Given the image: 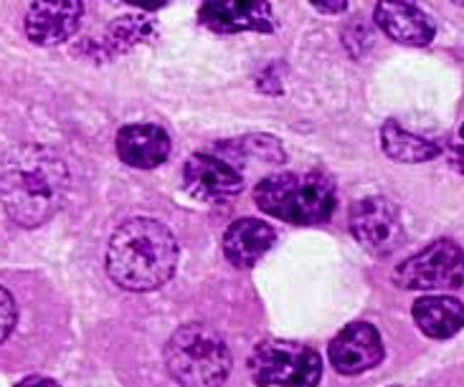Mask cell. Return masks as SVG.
<instances>
[{"instance_id":"6da1fadb","label":"cell","mask_w":464,"mask_h":387,"mask_svg":"<svg viewBox=\"0 0 464 387\" xmlns=\"http://www.w3.org/2000/svg\"><path fill=\"white\" fill-rule=\"evenodd\" d=\"M69 167L51 147L18 145L0 157V205L13 223L38 228L62 211Z\"/></svg>"},{"instance_id":"7a4b0ae2","label":"cell","mask_w":464,"mask_h":387,"mask_svg":"<svg viewBox=\"0 0 464 387\" xmlns=\"http://www.w3.org/2000/svg\"><path fill=\"white\" fill-rule=\"evenodd\" d=\"M104 266L114 284L127 291L160 288L176 274L178 241L173 231L155 218H127L114 228Z\"/></svg>"},{"instance_id":"3957f363","label":"cell","mask_w":464,"mask_h":387,"mask_svg":"<svg viewBox=\"0 0 464 387\" xmlns=\"http://www.w3.org/2000/svg\"><path fill=\"white\" fill-rule=\"evenodd\" d=\"M254 203L285 223H325L335 211V183L323 173H276L254 188Z\"/></svg>"},{"instance_id":"277c9868","label":"cell","mask_w":464,"mask_h":387,"mask_svg":"<svg viewBox=\"0 0 464 387\" xmlns=\"http://www.w3.org/2000/svg\"><path fill=\"white\" fill-rule=\"evenodd\" d=\"M165 367L180 387H221L231 373V352L208 325H183L165 345Z\"/></svg>"},{"instance_id":"5b68a950","label":"cell","mask_w":464,"mask_h":387,"mask_svg":"<svg viewBox=\"0 0 464 387\" xmlns=\"http://www.w3.org/2000/svg\"><path fill=\"white\" fill-rule=\"evenodd\" d=\"M251 380L256 385L275 387H317L323 377L320 354L302 342L292 339H264L246 360Z\"/></svg>"},{"instance_id":"8992f818","label":"cell","mask_w":464,"mask_h":387,"mask_svg":"<svg viewBox=\"0 0 464 387\" xmlns=\"http://www.w3.org/2000/svg\"><path fill=\"white\" fill-rule=\"evenodd\" d=\"M393 284L409 291H452L464 287V249L440 238L393 271Z\"/></svg>"},{"instance_id":"52a82bcc","label":"cell","mask_w":464,"mask_h":387,"mask_svg":"<svg viewBox=\"0 0 464 387\" xmlns=\"http://www.w3.org/2000/svg\"><path fill=\"white\" fill-rule=\"evenodd\" d=\"M348 225L353 238L373 256H389L403 243L401 212L383 195L355 200Z\"/></svg>"},{"instance_id":"ba28073f","label":"cell","mask_w":464,"mask_h":387,"mask_svg":"<svg viewBox=\"0 0 464 387\" xmlns=\"http://www.w3.org/2000/svg\"><path fill=\"white\" fill-rule=\"evenodd\" d=\"M327 354H330V364L340 375H361L383 363L386 350L376 326L368 322H353L333 337Z\"/></svg>"},{"instance_id":"9c48e42d","label":"cell","mask_w":464,"mask_h":387,"mask_svg":"<svg viewBox=\"0 0 464 387\" xmlns=\"http://www.w3.org/2000/svg\"><path fill=\"white\" fill-rule=\"evenodd\" d=\"M183 183L198 200H228L244 190V177L237 167L208 152L190 155L183 165Z\"/></svg>"},{"instance_id":"30bf717a","label":"cell","mask_w":464,"mask_h":387,"mask_svg":"<svg viewBox=\"0 0 464 387\" xmlns=\"http://www.w3.org/2000/svg\"><path fill=\"white\" fill-rule=\"evenodd\" d=\"M84 15V3L79 0H56V3H34L25 13V36L36 46H59L74 36Z\"/></svg>"},{"instance_id":"8fae6325","label":"cell","mask_w":464,"mask_h":387,"mask_svg":"<svg viewBox=\"0 0 464 387\" xmlns=\"http://www.w3.org/2000/svg\"><path fill=\"white\" fill-rule=\"evenodd\" d=\"M201 24L216 33H244V31H259L272 33V5L259 0H214L201 5Z\"/></svg>"},{"instance_id":"7c38bea8","label":"cell","mask_w":464,"mask_h":387,"mask_svg":"<svg viewBox=\"0 0 464 387\" xmlns=\"http://www.w3.org/2000/svg\"><path fill=\"white\" fill-rule=\"evenodd\" d=\"M373 21L391 41L403 46H429L437 33L431 15L416 3H378Z\"/></svg>"},{"instance_id":"4fadbf2b","label":"cell","mask_w":464,"mask_h":387,"mask_svg":"<svg viewBox=\"0 0 464 387\" xmlns=\"http://www.w3.org/2000/svg\"><path fill=\"white\" fill-rule=\"evenodd\" d=\"M170 150L173 145L163 127L127 125L117 132V155L130 167L152 170L168 160Z\"/></svg>"},{"instance_id":"5bb4252c","label":"cell","mask_w":464,"mask_h":387,"mask_svg":"<svg viewBox=\"0 0 464 387\" xmlns=\"http://www.w3.org/2000/svg\"><path fill=\"white\" fill-rule=\"evenodd\" d=\"M276 233L262 218H238L224 233V256L237 269H251L275 246Z\"/></svg>"},{"instance_id":"9a60e30c","label":"cell","mask_w":464,"mask_h":387,"mask_svg":"<svg viewBox=\"0 0 464 387\" xmlns=\"http://www.w3.org/2000/svg\"><path fill=\"white\" fill-rule=\"evenodd\" d=\"M411 314L416 326L431 339H450L464 326V304L454 297H421Z\"/></svg>"},{"instance_id":"2e32d148","label":"cell","mask_w":464,"mask_h":387,"mask_svg":"<svg viewBox=\"0 0 464 387\" xmlns=\"http://www.w3.org/2000/svg\"><path fill=\"white\" fill-rule=\"evenodd\" d=\"M381 147H383V152L389 155L391 160L406 165L429 163V160L440 157L441 152L437 142L406 132L396 119H389L386 125L381 127Z\"/></svg>"},{"instance_id":"e0dca14e","label":"cell","mask_w":464,"mask_h":387,"mask_svg":"<svg viewBox=\"0 0 464 387\" xmlns=\"http://www.w3.org/2000/svg\"><path fill=\"white\" fill-rule=\"evenodd\" d=\"M152 31V21L150 18H145V15H125V18H120V21H114L110 25V31L104 33V49L110 46L114 53H122V51L132 49L135 43L140 41H145V38H150Z\"/></svg>"},{"instance_id":"ac0fdd59","label":"cell","mask_w":464,"mask_h":387,"mask_svg":"<svg viewBox=\"0 0 464 387\" xmlns=\"http://www.w3.org/2000/svg\"><path fill=\"white\" fill-rule=\"evenodd\" d=\"M18 322V307L13 294L5 287H0V342L11 337V332L15 329Z\"/></svg>"},{"instance_id":"d6986e66","label":"cell","mask_w":464,"mask_h":387,"mask_svg":"<svg viewBox=\"0 0 464 387\" xmlns=\"http://www.w3.org/2000/svg\"><path fill=\"white\" fill-rule=\"evenodd\" d=\"M15 387H59L56 380H51V377H41V375H31L21 380Z\"/></svg>"},{"instance_id":"ffe728a7","label":"cell","mask_w":464,"mask_h":387,"mask_svg":"<svg viewBox=\"0 0 464 387\" xmlns=\"http://www.w3.org/2000/svg\"><path fill=\"white\" fill-rule=\"evenodd\" d=\"M450 165H452L459 175H464V145H459V147H452V152H450Z\"/></svg>"},{"instance_id":"44dd1931","label":"cell","mask_w":464,"mask_h":387,"mask_svg":"<svg viewBox=\"0 0 464 387\" xmlns=\"http://www.w3.org/2000/svg\"><path fill=\"white\" fill-rule=\"evenodd\" d=\"M313 8L323 13H345L348 3H313Z\"/></svg>"},{"instance_id":"7402d4cb","label":"cell","mask_w":464,"mask_h":387,"mask_svg":"<svg viewBox=\"0 0 464 387\" xmlns=\"http://www.w3.org/2000/svg\"><path fill=\"white\" fill-rule=\"evenodd\" d=\"M459 135H462V139H464V122H462V127H459Z\"/></svg>"},{"instance_id":"603a6c76","label":"cell","mask_w":464,"mask_h":387,"mask_svg":"<svg viewBox=\"0 0 464 387\" xmlns=\"http://www.w3.org/2000/svg\"><path fill=\"white\" fill-rule=\"evenodd\" d=\"M393 387H399V385H393Z\"/></svg>"}]
</instances>
